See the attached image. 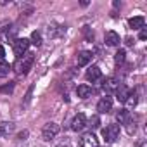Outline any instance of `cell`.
I'll use <instances>...</instances> for the list:
<instances>
[{"instance_id":"obj_1","label":"cell","mask_w":147,"mask_h":147,"mask_svg":"<svg viewBox=\"0 0 147 147\" xmlns=\"http://www.w3.org/2000/svg\"><path fill=\"white\" fill-rule=\"evenodd\" d=\"M12 45H14V54L18 55V59H21L26 54L28 47H30V40H26V38H16L12 42Z\"/></svg>"},{"instance_id":"obj_2","label":"cell","mask_w":147,"mask_h":147,"mask_svg":"<svg viewBox=\"0 0 147 147\" xmlns=\"http://www.w3.org/2000/svg\"><path fill=\"white\" fill-rule=\"evenodd\" d=\"M57 133H59V125L57 123H47L45 126H43V130H42V137H43V140H52V138H55L57 137Z\"/></svg>"},{"instance_id":"obj_3","label":"cell","mask_w":147,"mask_h":147,"mask_svg":"<svg viewBox=\"0 0 147 147\" xmlns=\"http://www.w3.org/2000/svg\"><path fill=\"white\" fill-rule=\"evenodd\" d=\"M102 137H104L106 142H114L119 137V126L118 125H107L102 130Z\"/></svg>"},{"instance_id":"obj_4","label":"cell","mask_w":147,"mask_h":147,"mask_svg":"<svg viewBox=\"0 0 147 147\" xmlns=\"http://www.w3.org/2000/svg\"><path fill=\"white\" fill-rule=\"evenodd\" d=\"M33 61H35L33 54H24L23 59H19V73L26 75V73L31 69V66H33Z\"/></svg>"},{"instance_id":"obj_5","label":"cell","mask_w":147,"mask_h":147,"mask_svg":"<svg viewBox=\"0 0 147 147\" xmlns=\"http://www.w3.org/2000/svg\"><path fill=\"white\" fill-rule=\"evenodd\" d=\"M87 126V118H85V114H76L75 118H73V121H71V130L73 131H82L83 128Z\"/></svg>"},{"instance_id":"obj_6","label":"cell","mask_w":147,"mask_h":147,"mask_svg":"<svg viewBox=\"0 0 147 147\" xmlns=\"http://www.w3.org/2000/svg\"><path fill=\"white\" fill-rule=\"evenodd\" d=\"M80 147H99V138L94 133H85L80 138Z\"/></svg>"},{"instance_id":"obj_7","label":"cell","mask_w":147,"mask_h":147,"mask_svg":"<svg viewBox=\"0 0 147 147\" xmlns=\"http://www.w3.org/2000/svg\"><path fill=\"white\" fill-rule=\"evenodd\" d=\"M111 109H113V99L111 97H102L97 104V111L100 114H107Z\"/></svg>"},{"instance_id":"obj_8","label":"cell","mask_w":147,"mask_h":147,"mask_svg":"<svg viewBox=\"0 0 147 147\" xmlns=\"http://www.w3.org/2000/svg\"><path fill=\"white\" fill-rule=\"evenodd\" d=\"M118 87H119V82H118L116 78H113V76H111V78H106L104 83H102V88H104L106 94H113V92H116Z\"/></svg>"},{"instance_id":"obj_9","label":"cell","mask_w":147,"mask_h":147,"mask_svg":"<svg viewBox=\"0 0 147 147\" xmlns=\"http://www.w3.org/2000/svg\"><path fill=\"white\" fill-rule=\"evenodd\" d=\"M100 78H102V73H100V67H99V66L88 67V71H87V80H88V82L95 83V82H99Z\"/></svg>"},{"instance_id":"obj_10","label":"cell","mask_w":147,"mask_h":147,"mask_svg":"<svg viewBox=\"0 0 147 147\" xmlns=\"http://www.w3.org/2000/svg\"><path fill=\"white\" fill-rule=\"evenodd\" d=\"M106 43H107L109 47L119 45V35H118L116 31H107V33H106Z\"/></svg>"},{"instance_id":"obj_11","label":"cell","mask_w":147,"mask_h":147,"mask_svg":"<svg viewBox=\"0 0 147 147\" xmlns=\"http://www.w3.org/2000/svg\"><path fill=\"white\" fill-rule=\"evenodd\" d=\"M144 23H145V19H144L142 16H135V18H131V19L128 21V24H130L131 30H142V28H144Z\"/></svg>"},{"instance_id":"obj_12","label":"cell","mask_w":147,"mask_h":147,"mask_svg":"<svg viewBox=\"0 0 147 147\" xmlns=\"http://www.w3.org/2000/svg\"><path fill=\"white\" fill-rule=\"evenodd\" d=\"M76 94H78V97H80V99H88V97H90V94H92V88H90L88 85H78Z\"/></svg>"},{"instance_id":"obj_13","label":"cell","mask_w":147,"mask_h":147,"mask_svg":"<svg viewBox=\"0 0 147 147\" xmlns=\"http://www.w3.org/2000/svg\"><path fill=\"white\" fill-rule=\"evenodd\" d=\"M90 59H92V54H90L88 50L80 52V54H78V66H87V64L90 62Z\"/></svg>"},{"instance_id":"obj_14","label":"cell","mask_w":147,"mask_h":147,"mask_svg":"<svg viewBox=\"0 0 147 147\" xmlns=\"http://www.w3.org/2000/svg\"><path fill=\"white\" fill-rule=\"evenodd\" d=\"M130 92L131 90H128L125 85H119L118 87V90H116V95H118V100H121V102H125L126 100V97L130 95Z\"/></svg>"},{"instance_id":"obj_15","label":"cell","mask_w":147,"mask_h":147,"mask_svg":"<svg viewBox=\"0 0 147 147\" xmlns=\"http://www.w3.org/2000/svg\"><path fill=\"white\" fill-rule=\"evenodd\" d=\"M12 130H14V125H12V123H7V121L0 123V137H5V135H9Z\"/></svg>"},{"instance_id":"obj_16","label":"cell","mask_w":147,"mask_h":147,"mask_svg":"<svg viewBox=\"0 0 147 147\" xmlns=\"http://www.w3.org/2000/svg\"><path fill=\"white\" fill-rule=\"evenodd\" d=\"M9 71H11V64L4 59H0V78H5L9 75Z\"/></svg>"},{"instance_id":"obj_17","label":"cell","mask_w":147,"mask_h":147,"mask_svg":"<svg viewBox=\"0 0 147 147\" xmlns=\"http://www.w3.org/2000/svg\"><path fill=\"white\" fill-rule=\"evenodd\" d=\"M116 119H118L119 123H123V125H125V123L130 119V114H128V111H126V109H119V111H118V114H116Z\"/></svg>"},{"instance_id":"obj_18","label":"cell","mask_w":147,"mask_h":147,"mask_svg":"<svg viewBox=\"0 0 147 147\" xmlns=\"http://www.w3.org/2000/svg\"><path fill=\"white\" fill-rule=\"evenodd\" d=\"M125 59H126V52H125L123 49H121V50H118V52H116V55H114V62L119 66V64H123V62H125Z\"/></svg>"},{"instance_id":"obj_19","label":"cell","mask_w":147,"mask_h":147,"mask_svg":"<svg viewBox=\"0 0 147 147\" xmlns=\"http://www.w3.org/2000/svg\"><path fill=\"white\" fill-rule=\"evenodd\" d=\"M31 43L36 45V47L42 45V35H40L38 31H33V33H31Z\"/></svg>"},{"instance_id":"obj_20","label":"cell","mask_w":147,"mask_h":147,"mask_svg":"<svg viewBox=\"0 0 147 147\" xmlns=\"http://www.w3.org/2000/svg\"><path fill=\"white\" fill-rule=\"evenodd\" d=\"M125 102H126L130 107H133V106L137 104V94H135V92H130V95L126 97V100H125Z\"/></svg>"},{"instance_id":"obj_21","label":"cell","mask_w":147,"mask_h":147,"mask_svg":"<svg viewBox=\"0 0 147 147\" xmlns=\"http://www.w3.org/2000/svg\"><path fill=\"white\" fill-rule=\"evenodd\" d=\"M12 90H14V83H9V85L0 87V94H12Z\"/></svg>"},{"instance_id":"obj_22","label":"cell","mask_w":147,"mask_h":147,"mask_svg":"<svg viewBox=\"0 0 147 147\" xmlns=\"http://www.w3.org/2000/svg\"><path fill=\"white\" fill-rule=\"evenodd\" d=\"M90 126H92L94 130L100 126V119H99V116H92V118H90Z\"/></svg>"},{"instance_id":"obj_23","label":"cell","mask_w":147,"mask_h":147,"mask_svg":"<svg viewBox=\"0 0 147 147\" xmlns=\"http://www.w3.org/2000/svg\"><path fill=\"white\" fill-rule=\"evenodd\" d=\"M125 125H128V126H126V130H128V133H133V131H135V123H133L131 119H128V121H126Z\"/></svg>"},{"instance_id":"obj_24","label":"cell","mask_w":147,"mask_h":147,"mask_svg":"<svg viewBox=\"0 0 147 147\" xmlns=\"http://www.w3.org/2000/svg\"><path fill=\"white\" fill-rule=\"evenodd\" d=\"M57 147H71V142H69V138H64V140H62V142H61Z\"/></svg>"},{"instance_id":"obj_25","label":"cell","mask_w":147,"mask_h":147,"mask_svg":"<svg viewBox=\"0 0 147 147\" xmlns=\"http://www.w3.org/2000/svg\"><path fill=\"white\" fill-rule=\"evenodd\" d=\"M138 38H140V40H145V38H147V30H145V28H142V30H140Z\"/></svg>"},{"instance_id":"obj_26","label":"cell","mask_w":147,"mask_h":147,"mask_svg":"<svg viewBox=\"0 0 147 147\" xmlns=\"http://www.w3.org/2000/svg\"><path fill=\"white\" fill-rule=\"evenodd\" d=\"M85 35H87V38H88V40H92V38H94V33H92L88 28H85Z\"/></svg>"},{"instance_id":"obj_27","label":"cell","mask_w":147,"mask_h":147,"mask_svg":"<svg viewBox=\"0 0 147 147\" xmlns=\"http://www.w3.org/2000/svg\"><path fill=\"white\" fill-rule=\"evenodd\" d=\"M4 55H5V49L0 45V59H4Z\"/></svg>"}]
</instances>
